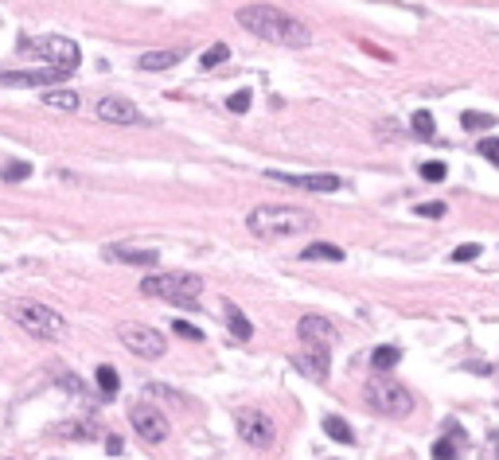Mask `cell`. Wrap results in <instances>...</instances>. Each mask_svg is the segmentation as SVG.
I'll use <instances>...</instances> for the list:
<instances>
[{"instance_id":"obj_2","label":"cell","mask_w":499,"mask_h":460,"mask_svg":"<svg viewBox=\"0 0 499 460\" xmlns=\"http://www.w3.org/2000/svg\"><path fill=\"white\" fill-rule=\"evenodd\" d=\"M246 226H250V235L262 238V242H277V238L308 235L316 226V215L312 211H301V207H258V211H250Z\"/></svg>"},{"instance_id":"obj_20","label":"cell","mask_w":499,"mask_h":460,"mask_svg":"<svg viewBox=\"0 0 499 460\" xmlns=\"http://www.w3.org/2000/svg\"><path fill=\"white\" fill-rule=\"evenodd\" d=\"M324 433H328L331 441H339V445H351V441H355L351 425H347L343 418H336V414H328V418H324Z\"/></svg>"},{"instance_id":"obj_35","label":"cell","mask_w":499,"mask_h":460,"mask_svg":"<svg viewBox=\"0 0 499 460\" xmlns=\"http://www.w3.org/2000/svg\"><path fill=\"white\" fill-rule=\"evenodd\" d=\"M106 449H110L113 456H118V452H121V437H110V441H106Z\"/></svg>"},{"instance_id":"obj_11","label":"cell","mask_w":499,"mask_h":460,"mask_svg":"<svg viewBox=\"0 0 499 460\" xmlns=\"http://www.w3.org/2000/svg\"><path fill=\"white\" fill-rule=\"evenodd\" d=\"M265 180H273V184H281V187H296V192H339V187H343V180L331 176V172H320V176H289V172H270Z\"/></svg>"},{"instance_id":"obj_32","label":"cell","mask_w":499,"mask_h":460,"mask_svg":"<svg viewBox=\"0 0 499 460\" xmlns=\"http://www.w3.org/2000/svg\"><path fill=\"white\" fill-rule=\"evenodd\" d=\"M172 332L184 335V340H203V332H199V328H191L187 320H176V324H172Z\"/></svg>"},{"instance_id":"obj_14","label":"cell","mask_w":499,"mask_h":460,"mask_svg":"<svg viewBox=\"0 0 499 460\" xmlns=\"http://www.w3.org/2000/svg\"><path fill=\"white\" fill-rule=\"evenodd\" d=\"M63 70L47 67V70H0V86H59Z\"/></svg>"},{"instance_id":"obj_18","label":"cell","mask_w":499,"mask_h":460,"mask_svg":"<svg viewBox=\"0 0 499 460\" xmlns=\"http://www.w3.org/2000/svg\"><path fill=\"white\" fill-rule=\"evenodd\" d=\"M301 261H343V250L331 242H312L301 250Z\"/></svg>"},{"instance_id":"obj_16","label":"cell","mask_w":499,"mask_h":460,"mask_svg":"<svg viewBox=\"0 0 499 460\" xmlns=\"http://www.w3.org/2000/svg\"><path fill=\"white\" fill-rule=\"evenodd\" d=\"M179 59H184V51H149V55L137 59V67L141 70H168V67H176Z\"/></svg>"},{"instance_id":"obj_22","label":"cell","mask_w":499,"mask_h":460,"mask_svg":"<svg viewBox=\"0 0 499 460\" xmlns=\"http://www.w3.org/2000/svg\"><path fill=\"white\" fill-rule=\"evenodd\" d=\"M43 106H51V109H78V94L75 90H47L43 94Z\"/></svg>"},{"instance_id":"obj_25","label":"cell","mask_w":499,"mask_h":460,"mask_svg":"<svg viewBox=\"0 0 499 460\" xmlns=\"http://www.w3.org/2000/svg\"><path fill=\"white\" fill-rule=\"evenodd\" d=\"M27 176H32V164H24V160H12V164L0 168V180H8V184H20Z\"/></svg>"},{"instance_id":"obj_26","label":"cell","mask_w":499,"mask_h":460,"mask_svg":"<svg viewBox=\"0 0 499 460\" xmlns=\"http://www.w3.org/2000/svg\"><path fill=\"white\" fill-rule=\"evenodd\" d=\"M457 441H460V433L453 429V433H448L445 441H437V445H433V460H453V456H457V449H453Z\"/></svg>"},{"instance_id":"obj_13","label":"cell","mask_w":499,"mask_h":460,"mask_svg":"<svg viewBox=\"0 0 499 460\" xmlns=\"http://www.w3.org/2000/svg\"><path fill=\"white\" fill-rule=\"evenodd\" d=\"M293 363L301 367V375H308L312 383H328V367H331V347H305L296 352Z\"/></svg>"},{"instance_id":"obj_30","label":"cell","mask_w":499,"mask_h":460,"mask_svg":"<svg viewBox=\"0 0 499 460\" xmlns=\"http://www.w3.org/2000/svg\"><path fill=\"white\" fill-rule=\"evenodd\" d=\"M227 109H230V113H246V109H250V90L230 94V98H227Z\"/></svg>"},{"instance_id":"obj_28","label":"cell","mask_w":499,"mask_h":460,"mask_svg":"<svg viewBox=\"0 0 499 460\" xmlns=\"http://www.w3.org/2000/svg\"><path fill=\"white\" fill-rule=\"evenodd\" d=\"M59 433H63V437H70V441H90L94 429H90V425H82V421H67V425H59Z\"/></svg>"},{"instance_id":"obj_1","label":"cell","mask_w":499,"mask_h":460,"mask_svg":"<svg viewBox=\"0 0 499 460\" xmlns=\"http://www.w3.org/2000/svg\"><path fill=\"white\" fill-rule=\"evenodd\" d=\"M238 24L246 27L250 35L265 43H281V47H308L312 43V27L301 24L296 16L273 8V4H246L238 8Z\"/></svg>"},{"instance_id":"obj_9","label":"cell","mask_w":499,"mask_h":460,"mask_svg":"<svg viewBox=\"0 0 499 460\" xmlns=\"http://www.w3.org/2000/svg\"><path fill=\"white\" fill-rule=\"evenodd\" d=\"M238 437H242L250 449H270L277 441V421L265 410H242L238 414Z\"/></svg>"},{"instance_id":"obj_12","label":"cell","mask_w":499,"mask_h":460,"mask_svg":"<svg viewBox=\"0 0 499 460\" xmlns=\"http://www.w3.org/2000/svg\"><path fill=\"white\" fill-rule=\"evenodd\" d=\"M296 335H301V343L305 347H331V340H336V324H331L328 316H301V324H296Z\"/></svg>"},{"instance_id":"obj_27","label":"cell","mask_w":499,"mask_h":460,"mask_svg":"<svg viewBox=\"0 0 499 460\" xmlns=\"http://www.w3.org/2000/svg\"><path fill=\"white\" fill-rule=\"evenodd\" d=\"M118 383H121V378H118V371H113V367H98V386H102L106 398L118 394Z\"/></svg>"},{"instance_id":"obj_24","label":"cell","mask_w":499,"mask_h":460,"mask_svg":"<svg viewBox=\"0 0 499 460\" xmlns=\"http://www.w3.org/2000/svg\"><path fill=\"white\" fill-rule=\"evenodd\" d=\"M410 125H414V133H417V137H425V141H429V137L437 133V125H433V113H429V109H417L414 118H410Z\"/></svg>"},{"instance_id":"obj_15","label":"cell","mask_w":499,"mask_h":460,"mask_svg":"<svg viewBox=\"0 0 499 460\" xmlns=\"http://www.w3.org/2000/svg\"><path fill=\"white\" fill-rule=\"evenodd\" d=\"M106 261H121V266H141V269H153L160 261L156 250H137V246H121V242H110L106 246Z\"/></svg>"},{"instance_id":"obj_23","label":"cell","mask_w":499,"mask_h":460,"mask_svg":"<svg viewBox=\"0 0 499 460\" xmlns=\"http://www.w3.org/2000/svg\"><path fill=\"white\" fill-rule=\"evenodd\" d=\"M227 59H230V47H227V43H211V47L203 51V59H199V63L211 70V67H222Z\"/></svg>"},{"instance_id":"obj_17","label":"cell","mask_w":499,"mask_h":460,"mask_svg":"<svg viewBox=\"0 0 499 460\" xmlns=\"http://www.w3.org/2000/svg\"><path fill=\"white\" fill-rule=\"evenodd\" d=\"M222 312H227V324H230V335L234 340H250L254 335V328H250V320H246V312L238 309V304H230V301H222Z\"/></svg>"},{"instance_id":"obj_33","label":"cell","mask_w":499,"mask_h":460,"mask_svg":"<svg viewBox=\"0 0 499 460\" xmlns=\"http://www.w3.org/2000/svg\"><path fill=\"white\" fill-rule=\"evenodd\" d=\"M480 258V246H457L453 250V261H476Z\"/></svg>"},{"instance_id":"obj_29","label":"cell","mask_w":499,"mask_h":460,"mask_svg":"<svg viewBox=\"0 0 499 460\" xmlns=\"http://www.w3.org/2000/svg\"><path fill=\"white\" fill-rule=\"evenodd\" d=\"M445 176H448V168L441 164V160H425L422 164V180H429V184H441Z\"/></svg>"},{"instance_id":"obj_31","label":"cell","mask_w":499,"mask_h":460,"mask_svg":"<svg viewBox=\"0 0 499 460\" xmlns=\"http://www.w3.org/2000/svg\"><path fill=\"white\" fill-rule=\"evenodd\" d=\"M480 156L488 160V164H499V141L495 137H484L480 141Z\"/></svg>"},{"instance_id":"obj_4","label":"cell","mask_w":499,"mask_h":460,"mask_svg":"<svg viewBox=\"0 0 499 460\" xmlns=\"http://www.w3.org/2000/svg\"><path fill=\"white\" fill-rule=\"evenodd\" d=\"M141 293L160 297V301H172V304H187V309H199L195 297L203 293V277H195V273H149L141 281Z\"/></svg>"},{"instance_id":"obj_8","label":"cell","mask_w":499,"mask_h":460,"mask_svg":"<svg viewBox=\"0 0 499 460\" xmlns=\"http://www.w3.org/2000/svg\"><path fill=\"white\" fill-rule=\"evenodd\" d=\"M129 425L137 429V437H141L144 445H164L168 441V418H164L160 410H156L153 402H137L133 410H129Z\"/></svg>"},{"instance_id":"obj_3","label":"cell","mask_w":499,"mask_h":460,"mask_svg":"<svg viewBox=\"0 0 499 460\" xmlns=\"http://www.w3.org/2000/svg\"><path fill=\"white\" fill-rule=\"evenodd\" d=\"M8 316H12V324H20L27 335H35V340H63V335H67V320H63L55 309H47V304L12 301Z\"/></svg>"},{"instance_id":"obj_19","label":"cell","mask_w":499,"mask_h":460,"mask_svg":"<svg viewBox=\"0 0 499 460\" xmlns=\"http://www.w3.org/2000/svg\"><path fill=\"white\" fill-rule=\"evenodd\" d=\"M398 359H402V352H398L394 343H386V347H374V352H371V367L379 371V375H386L390 367H398Z\"/></svg>"},{"instance_id":"obj_6","label":"cell","mask_w":499,"mask_h":460,"mask_svg":"<svg viewBox=\"0 0 499 460\" xmlns=\"http://www.w3.org/2000/svg\"><path fill=\"white\" fill-rule=\"evenodd\" d=\"M24 47H32L47 67L63 70V75H75L82 55H78V43L67 39V35H35V39H24Z\"/></svg>"},{"instance_id":"obj_5","label":"cell","mask_w":499,"mask_h":460,"mask_svg":"<svg viewBox=\"0 0 499 460\" xmlns=\"http://www.w3.org/2000/svg\"><path fill=\"white\" fill-rule=\"evenodd\" d=\"M367 406L374 414H382V418H410L414 414V394L402 383H394V378L379 375L367 383Z\"/></svg>"},{"instance_id":"obj_21","label":"cell","mask_w":499,"mask_h":460,"mask_svg":"<svg viewBox=\"0 0 499 460\" xmlns=\"http://www.w3.org/2000/svg\"><path fill=\"white\" fill-rule=\"evenodd\" d=\"M460 125H465L468 133H488V129H495V118H491V113H480V109H472V113H460Z\"/></svg>"},{"instance_id":"obj_34","label":"cell","mask_w":499,"mask_h":460,"mask_svg":"<svg viewBox=\"0 0 499 460\" xmlns=\"http://www.w3.org/2000/svg\"><path fill=\"white\" fill-rule=\"evenodd\" d=\"M417 215H425V218H441V215H445V203H422V207H417Z\"/></svg>"},{"instance_id":"obj_7","label":"cell","mask_w":499,"mask_h":460,"mask_svg":"<svg viewBox=\"0 0 499 460\" xmlns=\"http://www.w3.org/2000/svg\"><path fill=\"white\" fill-rule=\"evenodd\" d=\"M118 340L125 343L133 355H141V359H160V355L168 352V340H164L156 328H149V324H121Z\"/></svg>"},{"instance_id":"obj_10","label":"cell","mask_w":499,"mask_h":460,"mask_svg":"<svg viewBox=\"0 0 499 460\" xmlns=\"http://www.w3.org/2000/svg\"><path fill=\"white\" fill-rule=\"evenodd\" d=\"M94 118L110 121V125H144L141 109H137L133 101H125L121 94H106V98L94 101Z\"/></svg>"}]
</instances>
